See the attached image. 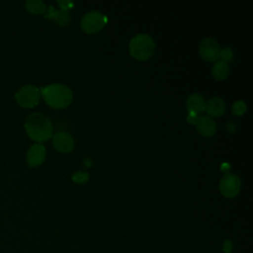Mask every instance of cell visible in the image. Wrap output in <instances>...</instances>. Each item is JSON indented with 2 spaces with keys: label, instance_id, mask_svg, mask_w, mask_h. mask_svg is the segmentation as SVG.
I'll list each match as a JSON object with an SVG mask.
<instances>
[{
  "label": "cell",
  "instance_id": "obj_1",
  "mask_svg": "<svg viewBox=\"0 0 253 253\" xmlns=\"http://www.w3.org/2000/svg\"><path fill=\"white\" fill-rule=\"evenodd\" d=\"M25 128L28 135L38 142L45 141L52 135L51 122L42 113L29 115L25 121Z\"/></svg>",
  "mask_w": 253,
  "mask_h": 253
},
{
  "label": "cell",
  "instance_id": "obj_2",
  "mask_svg": "<svg viewBox=\"0 0 253 253\" xmlns=\"http://www.w3.org/2000/svg\"><path fill=\"white\" fill-rule=\"evenodd\" d=\"M41 92L46 104L56 109L68 106L73 97L71 89L61 83H53L42 87Z\"/></svg>",
  "mask_w": 253,
  "mask_h": 253
},
{
  "label": "cell",
  "instance_id": "obj_3",
  "mask_svg": "<svg viewBox=\"0 0 253 253\" xmlns=\"http://www.w3.org/2000/svg\"><path fill=\"white\" fill-rule=\"evenodd\" d=\"M155 42L147 34L135 35L129 42V52L136 59H147L154 51Z\"/></svg>",
  "mask_w": 253,
  "mask_h": 253
},
{
  "label": "cell",
  "instance_id": "obj_4",
  "mask_svg": "<svg viewBox=\"0 0 253 253\" xmlns=\"http://www.w3.org/2000/svg\"><path fill=\"white\" fill-rule=\"evenodd\" d=\"M107 17L99 11H89L81 19V28L84 32L93 34L99 32L107 24Z\"/></svg>",
  "mask_w": 253,
  "mask_h": 253
},
{
  "label": "cell",
  "instance_id": "obj_5",
  "mask_svg": "<svg viewBox=\"0 0 253 253\" xmlns=\"http://www.w3.org/2000/svg\"><path fill=\"white\" fill-rule=\"evenodd\" d=\"M40 90L34 85H25L18 90L15 98L20 106L25 108H32L39 104Z\"/></svg>",
  "mask_w": 253,
  "mask_h": 253
},
{
  "label": "cell",
  "instance_id": "obj_6",
  "mask_svg": "<svg viewBox=\"0 0 253 253\" xmlns=\"http://www.w3.org/2000/svg\"><path fill=\"white\" fill-rule=\"evenodd\" d=\"M241 188L240 178L232 173H226L220 179L219 190L220 193L226 198H234L237 196Z\"/></svg>",
  "mask_w": 253,
  "mask_h": 253
},
{
  "label": "cell",
  "instance_id": "obj_7",
  "mask_svg": "<svg viewBox=\"0 0 253 253\" xmlns=\"http://www.w3.org/2000/svg\"><path fill=\"white\" fill-rule=\"evenodd\" d=\"M219 44L212 38H206L199 46L200 55L207 61H214L218 58Z\"/></svg>",
  "mask_w": 253,
  "mask_h": 253
},
{
  "label": "cell",
  "instance_id": "obj_8",
  "mask_svg": "<svg viewBox=\"0 0 253 253\" xmlns=\"http://www.w3.org/2000/svg\"><path fill=\"white\" fill-rule=\"evenodd\" d=\"M52 144L59 152H69L74 147V139L67 131L59 130L52 136Z\"/></svg>",
  "mask_w": 253,
  "mask_h": 253
},
{
  "label": "cell",
  "instance_id": "obj_9",
  "mask_svg": "<svg viewBox=\"0 0 253 253\" xmlns=\"http://www.w3.org/2000/svg\"><path fill=\"white\" fill-rule=\"evenodd\" d=\"M45 157V147L40 143L32 145L27 152V162L31 167H37L42 163Z\"/></svg>",
  "mask_w": 253,
  "mask_h": 253
},
{
  "label": "cell",
  "instance_id": "obj_10",
  "mask_svg": "<svg viewBox=\"0 0 253 253\" xmlns=\"http://www.w3.org/2000/svg\"><path fill=\"white\" fill-rule=\"evenodd\" d=\"M195 125H196L198 131L205 136L212 135L216 129V125H215V122L213 121V119H211V117L206 116V115H202V116L198 117Z\"/></svg>",
  "mask_w": 253,
  "mask_h": 253
},
{
  "label": "cell",
  "instance_id": "obj_11",
  "mask_svg": "<svg viewBox=\"0 0 253 253\" xmlns=\"http://www.w3.org/2000/svg\"><path fill=\"white\" fill-rule=\"evenodd\" d=\"M225 108H226L225 102L221 98H219V97L211 98L205 104L206 112L210 116H211V117H219V116H221L224 113Z\"/></svg>",
  "mask_w": 253,
  "mask_h": 253
},
{
  "label": "cell",
  "instance_id": "obj_12",
  "mask_svg": "<svg viewBox=\"0 0 253 253\" xmlns=\"http://www.w3.org/2000/svg\"><path fill=\"white\" fill-rule=\"evenodd\" d=\"M205 104H206V102H205L203 96L199 93L191 94L188 97L187 102H186L188 111L190 113H194L196 115H199L205 111Z\"/></svg>",
  "mask_w": 253,
  "mask_h": 253
},
{
  "label": "cell",
  "instance_id": "obj_13",
  "mask_svg": "<svg viewBox=\"0 0 253 253\" xmlns=\"http://www.w3.org/2000/svg\"><path fill=\"white\" fill-rule=\"evenodd\" d=\"M229 74V66L222 60H217L212 66V75L217 80L225 79Z\"/></svg>",
  "mask_w": 253,
  "mask_h": 253
},
{
  "label": "cell",
  "instance_id": "obj_14",
  "mask_svg": "<svg viewBox=\"0 0 253 253\" xmlns=\"http://www.w3.org/2000/svg\"><path fill=\"white\" fill-rule=\"evenodd\" d=\"M26 9L33 14H42L45 11V4L42 0H28L25 3Z\"/></svg>",
  "mask_w": 253,
  "mask_h": 253
},
{
  "label": "cell",
  "instance_id": "obj_15",
  "mask_svg": "<svg viewBox=\"0 0 253 253\" xmlns=\"http://www.w3.org/2000/svg\"><path fill=\"white\" fill-rule=\"evenodd\" d=\"M70 16H69V11L67 9H59L56 10V14L54 17V20L56 23L60 26H65L69 22Z\"/></svg>",
  "mask_w": 253,
  "mask_h": 253
},
{
  "label": "cell",
  "instance_id": "obj_16",
  "mask_svg": "<svg viewBox=\"0 0 253 253\" xmlns=\"http://www.w3.org/2000/svg\"><path fill=\"white\" fill-rule=\"evenodd\" d=\"M231 111H232V114H234L236 116H240V115L244 114V112L246 111V105L242 100H238L233 103Z\"/></svg>",
  "mask_w": 253,
  "mask_h": 253
},
{
  "label": "cell",
  "instance_id": "obj_17",
  "mask_svg": "<svg viewBox=\"0 0 253 253\" xmlns=\"http://www.w3.org/2000/svg\"><path fill=\"white\" fill-rule=\"evenodd\" d=\"M232 56H233V52L230 47L224 46L221 49H219V54H218V58H220L219 60H222L227 63V61L231 60Z\"/></svg>",
  "mask_w": 253,
  "mask_h": 253
},
{
  "label": "cell",
  "instance_id": "obj_18",
  "mask_svg": "<svg viewBox=\"0 0 253 253\" xmlns=\"http://www.w3.org/2000/svg\"><path fill=\"white\" fill-rule=\"evenodd\" d=\"M72 179L76 183H85L89 179V175L85 172L79 171V172L74 173V175L72 176Z\"/></svg>",
  "mask_w": 253,
  "mask_h": 253
},
{
  "label": "cell",
  "instance_id": "obj_19",
  "mask_svg": "<svg viewBox=\"0 0 253 253\" xmlns=\"http://www.w3.org/2000/svg\"><path fill=\"white\" fill-rule=\"evenodd\" d=\"M233 250V244L230 240L226 239L224 240V242L222 243V251L224 253H231Z\"/></svg>",
  "mask_w": 253,
  "mask_h": 253
},
{
  "label": "cell",
  "instance_id": "obj_20",
  "mask_svg": "<svg viewBox=\"0 0 253 253\" xmlns=\"http://www.w3.org/2000/svg\"><path fill=\"white\" fill-rule=\"evenodd\" d=\"M197 119H198V115L189 112V114H188V116H187V121H188L189 123H191V124H196Z\"/></svg>",
  "mask_w": 253,
  "mask_h": 253
}]
</instances>
